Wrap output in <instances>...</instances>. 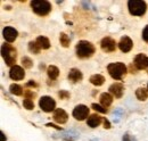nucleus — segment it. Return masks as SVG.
<instances>
[{
  "mask_svg": "<svg viewBox=\"0 0 148 141\" xmlns=\"http://www.w3.org/2000/svg\"><path fill=\"white\" fill-rule=\"evenodd\" d=\"M1 56L6 63L7 66H15V63H16V49L8 44V43H5L1 46Z\"/></svg>",
  "mask_w": 148,
  "mask_h": 141,
  "instance_id": "nucleus-1",
  "label": "nucleus"
},
{
  "mask_svg": "<svg viewBox=\"0 0 148 141\" xmlns=\"http://www.w3.org/2000/svg\"><path fill=\"white\" fill-rule=\"evenodd\" d=\"M95 53V46L89 41H79L76 44V55L79 58H89Z\"/></svg>",
  "mask_w": 148,
  "mask_h": 141,
  "instance_id": "nucleus-2",
  "label": "nucleus"
},
{
  "mask_svg": "<svg viewBox=\"0 0 148 141\" xmlns=\"http://www.w3.org/2000/svg\"><path fill=\"white\" fill-rule=\"evenodd\" d=\"M32 10L39 16H46L51 10V5L47 0H33L31 1Z\"/></svg>",
  "mask_w": 148,
  "mask_h": 141,
  "instance_id": "nucleus-3",
  "label": "nucleus"
},
{
  "mask_svg": "<svg viewBox=\"0 0 148 141\" xmlns=\"http://www.w3.org/2000/svg\"><path fill=\"white\" fill-rule=\"evenodd\" d=\"M128 8L131 15L143 16L147 10V3L143 0H130L128 2Z\"/></svg>",
  "mask_w": 148,
  "mask_h": 141,
  "instance_id": "nucleus-4",
  "label": "nucleus"
},
{
  "mask_svg": "<svg viewBox=\"0 0 148 141\" xmlns=\"http://www.w3.org/2000/svg\"><path fill=\"white\" fill-rule=\"evenodd\" d=\"M107 70L114 80H122L127 74V66L123 63H112L107 66Z\"/></svg>",
  "mask_w": 148,
  "mask_h": 141,
  "instance_id": "nucleus-5",
  "label": "nucleus"
},
{
  "mask_svg": "<svg viewBox=\"0 0 148 141\" xmlns=\"http://www.w3.org/2000/svg\"><path fill=\"white\" fill-rule=\"evenodd\" d=\"M39 106L46 113H50L53 110H56V101L51 97H48V96H45L39 100Z\"/></svg>",
  "mask_w": 148,
  "mask_h": 141,
  "instance_id": "nucleus-6",
  "label": "nucleus"
},
{
  "mask_svg": "<svg viewBox=\"0 0 148 141\" xmlns=\"http://www.w3.org/2000/svg\"><path fill=\"white\" fill-rule=\"evenodd\" d=\"M73 117L77 121H83L89 115V108L84 105H77L73 109Z\"/></svg>",
  "mask_w": 148,
  "mask_h": 141,
  "instance_id": "nucleus-7",
  "label": "nucleus"
},
{
  "mask_svg": "<svg viewBox=\"0 0 148 141\" xmlns=\"http://www.w3.org/2000/svg\"><path fill=\"white\" fill-rule=\"evenodd\" d=\"M100 47H101L103 51H105V53H113L116 49V42L114 39H112L110 36H106L101 40Z\"/></svg>",
  "mask_w": 148,
  "mask_h": 141,
  "instance_id": "nucleus-8",
  "label": "nucleus"
},
{
  "mask_svg": "<svg viewBox=\"0 0 148 141\" xmlns=\"http://www.w3.org/2000/svg\"><path fill=\"white\" fill-rule=\"evenodd\" d=\"M134 66L137 70L148 68V57L145 53H139L134 57Z\"/></svg>",
  "mask_w": 148,
  "mask_h": 141,
  "instance_id": "nucleus-9",
  "label": "nucleus"
},
{
  "mask_svg": "<svg viewBox=\"0 0 148 141\" xmlns=\"http://www.w3.org/2000/svg\"><path fill=\"white\" fill-rule=\"evenodd\" d=\"M25 76V72L24 70L18 66V65H15L13 66L10 70H9V77L12 80H15V81H19V80H23Z\"/></svg>",
  "mask_w": 148,
  "mask_h": 141,
  "instance_id": "nucleus-10",
  "label": "nucleus"
},
{
  "mask_svg": "<svg viewBox=\"0 0 148 141\" xmlns=\"http://www.w3.org/2000/svg\"><path fill=\"white\" fill-rule=\"evenodd\" d=\"M132 47H133V42H132V40L130 39L129 36L124 35V36L121 38V40L119 42V48H120V50L122 53H129L130 50L132 49Z\"/></svg>",
  "mask_w": 148,
  "mask_h": 141,
  "instance_id": "nucleus-11",
  "label": "nucleus"
},
{
  "mask_svg": "<svg viewBox=\"0 0 148 141\" xmlns=\"http://www.w3.org/2000/svg\"><path fill=\"white\" fill-rule=\"evenodd\" d=\"M2 35H3V38H5V40H6L7 42H14V41L16 40L17 35H18V32H17L14 27L7 26V27L3 29Z\"/></svg>",
  "mask_w": 148,
  "mask_h": 141,
  "instance_id": "nucleus-12",
  "label": "nucleus"
},
{
  "mask_svg": "<svg viewBox=\"0 0 148 141\" xmlns=\"http://www.w3.org/2000/svg\"><path fill=\"white\" fill-rule=\"evenodd\" d=\"M53 118H54V121L57 122V123L64 124L67 122L69 115H67V113H66L64 109H62V108H57L55 112H54V116H53Z\"/></svg>",
  "mask_w": 148,
  "mask_h": 141,
  "instance_id": "nucleus-13",
  "label": "nucleus"
},
{
  "mask_svg": "<svg viewBox=\"0 0 148 141\" xmlns=\"http://www.w3.org/2000/svg\"><path fill=\"white\" fill-rule=\"evenodd\" d=\"M108 90H110L111 94H113L115 98H121L124 92V87L122 83H113Z\"/></svg>",
  "mask_w": 148,
  "mask_h": 141,
  "instance_id": "nucleus-14",
  "label": "nucleus"
},
{
  "mask_svg": "<svg viewBox=\"0 0 148 141\" xmlns=\"http://www.w3.org/2000/svg\"><path fill=\"white\" fill-rule=\"evenodd\" d=\"M82 77H83V75H82L81 70H77V68H72V70H70V73H69V80L71 82H73V83L81 81Z\"/></svg>",
  "mask_w": 148,
  "mask_h": 141,
  "instance_id": "nucleus-15",
  "label": "nucleus"
},
{
  "mask_svg": "<svg viewBox=\"0 0 148 141\" xmlns=\"http://www.w3.org/2000/svg\"><path fill=\"white\" fill-rule=\"evenodd\" d=\"M99 99H100V104L103 105V107H105V108L110 107L112 101H113V97L111 96V93H106V92L101 93Z\"/></svg>",
  "mask_w": 148,
  "mask_h": 141,
  "instance_id": "nucleus-16",
  "label": "nucleus"
},
{
  "mask_svg": "<svg viewBox=\"0 0 148 141\" xmlns=\"http://www.w3.org/2000/svg\"><path fill=\"white\" fill-rule=\"evenodd\" d=\"M101 121H103V118H101L99 115L93 114V115H90V117L88 118L87 124H88L90 127H97L99 124L101 123Z\"/></svg>",
  "mask_w": 148,
  "mask_h": 141,
  "instance_id": "nucleus-17",
  "label": "nucleus"
},
{
  "mask_svg": "<svg viewBox=\"0 0 148 141\" xmlns=\"http://www.w3.org/2000/svg\"><path fill=\"white\" fill-rule=\"evenodd\" d=\"M36 42L40 47V49H48L50 47V42H49L48 38H46V36H38Z\"/></svg>",
  "mask_w": 148,
  "mask_h": 141,
  "instance_id": "nucleus-18",
  "label": "nucleus"
},
{
  "mask_svg": "<svg viewBox=\"0 0 148 141\" xmlns=\"http://www.w3.org/2000/svg\"><path fill=\"white\" fill-rule=\"evenodd\" d=\"M90 82L92 83L93 86H96V87H100V86L104 84L105 77L103 75H100V74H95V75H92L90 77Z\"/></svg>",
  "mask_w": 148,
  "mask_h": 141,
  "instance_id": "nucleus-19",
  "label": "nucleus"
},
{
  "mask_svg": "<svg viewBox=\"0 0 148 141\" xmlns=\"http://www.w3.org/2000/svg\"><path fill=\"white\" fill-rule=\"evenodd\" d=\"M47 73H48L49 79L56 80V79L58 77V75H59V70H58L56 66H54V65H50V66H48V68H47Z\"/></svg>",
  "mask_w": 148,
  "mask_h": 141,
  "instance_id": "nucleus-20",
  "label": "nucleus"
},
{
  "mask_svg": "<svg viewBox=\"0 0 148 141\" xmlns=\"http://www.w3.org/2000/svg\"><path fill=\"white\" fill-rule=\"evenodd\" d=\"M136 96L139 100L141 101H145L148 98V91L145 88H138L137 91H136Z\"/></svg>",
  "mask_w": 148,
  "mask_h": 141,
  "instance_id": "nucleus-21",
  "label": "nucleus"
},
{
  "mask_svg": "<svg viewBox=\"0 0 148 141\" xmlns=\"http://www.w3.org/2000/svg\"><path fill=\"white\" fill-rule=\"evenodd\" d=\"M9 90H10V92L13 93V94H15V96H22L23 94V89L21 86L18 84H12L10 87H9Z\"/></svg>",
  "mask_w": 148,
  "mask_h": 141,
  "instance_id": "nucleus-22",
  "label": "nucleus"
},
{
  "mask_svg": "<svg viewBox=\"0 0 148 141\" xmlns=\"http://www.w3.org/2000/svg\"><path fill=\"white\" fill-rule=\"evenodd\" d=\"M59 42H60V44L63 47L67 48L70 46V38L65 34V33H60V35H59Z\"/></svg>",
  "mask_w": 148,
  "mask_h": 141,
  "instance_id": "nucleus-23",
  "label": "nucleus"
},
{
  "mask_svg": "<svg viewBox=\"0 0 148 141\" xmlns=\"http://www.w3.org/2000/svg\"><path fill=\"white\" fill-rule=\"evenodd\" d=\"M29 50L33 53H40V47L38 46L37 42L30 41V42H29Z\"/></svg>",
  "mask_w": 148,
  "mask_h": 141,
  "instance_id": "nucleus-24",
  "label": "nucleus"
},
{
  "mask_svg": "<svg viewBox=\"0 0 148 141\" xmlns=\"http://www.w3.org/2000/svg\"><path fill=\"white\" fill-rule=\"evenodd\" d=\"M22 65L24 66V68H31L33 66V62L29 57H23L22 58Z\"/></svg>",
  "mask_w": 148,
  "mask_h": 141,
  "instance_id": "nucleus-25",
  "label": "nucleus"
},
{
  "mask_svg": "<svg viewBox=\"0 0 148 141\" xmlns=\"http://www.w3.org/2000/svg\"><path fill=\"white\" fill-rule=\"evenodd\" d=\"M23 106H24V108L27 109V110H32V109L34 108V104H33V101H32L31 99H24V100H23Z\"/></svg>",
  "mask_w": 148,
  "mask_h": 141,
  "instance_id": "nucleus-26",
  "label": "nucleus"
},
{
  "mask_svg": "<svg viewBox=\"0 0 148 141\" xmlns=\"http://www.w3.org/2000/svg\"><path fill=\"white\" fill-rule=\"evenodd\" d=\"M91 107H92L96 112H99V113H103V114L107 113V108H105V107H103V106L98 105V104H92Z\"/></svg>",
  "mask_w": 148,
  "mask_h": 141,
  "instance_id": "nucleus-27",
  "label": "nucleus"
},
{
  "mask_svg": "<svg viewBox=\"0 0 148 141\" xmlns=\"http://www.w3.org/2000/svg\"><path fill=\"white\" fill-rule=\"evenodd\" d=\"M58 97L60 99H67V98H70V92H67L66 90H60L58 92Z\"/></svg>",
  "mask_w": 148,
  "mask_h": 141,
  "instance_id": "nucleus-28",
  "label": "nucleus"
},
{
  "mask_svg": "<svg viewBox=\"0 0 148 141\" xmlns=\"http://www.w3.org/2000/svg\"><path fill=\"white\" fill-rule=\"evenodd\" d=\"M24 94H25V99H32V98L36 97V93H33V92L30 91V90H26Z\"/></svg>",
  "mask_w": 148,
  "mask_h": 141,
  "instance_id": "nucleus-29",
  "label": "nucleus"
},
{
  "mask_svg": "<svg viewBox=\"0 0 148 141\" xmlns=\"http://www.w3.org/2000/svg\"><path fill=\"white\" fill-rule=\"evenodd\" d=\"M143 39H144V41H146L148 43V25L145 26V29L143 31Z\"/></svg>",
  "mask_w": 148,
  "mask_h": 141,
  "instance_id": "nucleus-30",
  "label": "nucleus"
},
{
  "mask_svg": "<svg viewBox=\"0 0 148 141\" xmlns=\"http://www.w3.org/2000/svg\"><path fill=\"white\" fill-rule=\"evenodd\" d=\"M122 141H134V139H132V137L130 136L129 133H125L122 138Z\"/></svg>",
  "mask_w": 148,
  "mask_h": 141,
  "instance_id": "nucleus-31",
  "label": "nucleus"
},
{
  "mask_svg": "<svg viewBox=\"0 0 148 141\" xmlns=\"http://www.w3.org/2000/svg\"><path fill=\"white\" fill-rule=\"evenodd\" d=\"M104 127L105 129H111V123H110V121L108 120H104Z\"/></svg>",
  "mask_w": 148,
  "mask_h": 141,
  "instance_id": "nucleus-32",
  "label": "nucleus"
},
{
  "mask_svg": "<svg viewBox=\"0 0 148 141\" xmlns=\"http://www.w3.org/2000/svg\"><path fill=\"white\" fill-rule=\"evenodd\" d=\"M26 87H33V88H36V87H37V83H36L34 81H32V80H31L30 82H27V83H26Z\"/></svg>",
  "mask_w": 148,
  "mask_h": 141,
  "instance_id": "nucleus-33",
  "label": "nucleus"
},
{
  "mask_svg": "<svg viewBox=\"0 0 148 141\" xmlns=\"http://www.w3.org/2000/svg\"><path fill=\"white\" fill-rule=\"evenodd\" d=\"M46 126H49V127H55V129H57V130H62L59 126H57V125H55V124H51V123H48Z\"/></svg>",
  "mask_w": 148,
  "mask_h": 141,
  "instance_id": "nucleus-34",
  "label": "nucleus"
},
{
  "mask_svg": "<svg viewBox=\"0 0 148 141\" xmlns=\"http://www.w3.org/2000/svg\"><path fill=\"white\" fill-rule=\"evenodd\" d=\"M5 134H3V132H1V141H5Z\"/></svg>",
  "mask_w": 148,
  "mask_h": 141,
  "instance_id": "nucleus-35",
  "label": "nucleus"
},
{
  "mask_svg": "<svg viewBox=\"0 0 148 141\" xmlns=\"http://www.w3.org/2000/svg\"><path fill=\"white\" fill-rule=\"evenodd\" d=\"M147 72H148V68H147Z\"/></svg>",
  "mask_w": 148,
  "mask_h": 141,
  "instance_id": "nucleus-36",
  "label": "nucleus"
},
{
  "mask_svg": "<svg viewBox=\"0 0 148 141\" xmlns=\"http://www.w3.org/2000/svg\"><path fill=\"white\" fill-rule=\"evenodd\" d=\"M147 87H148V86H147Z\"/></svg>",
  "mask_w": 148,
  "mask_h": 141,
  "instance_id": "nucleus-37",
  "label": "nucleus"
}]
</instances>
